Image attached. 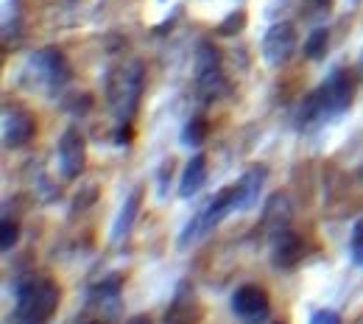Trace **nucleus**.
Masks as SVG:
<instances>
[{
	"instance_id": "nucleus-11",
	"label": "nucleus",
	"mask_w": 363,
	"mask_h": 324,
	"mask_svg": "<svg viewBox=\"0 0 363 324\" xmlns=\"http://www.w3.org/2000/svg\"><path fill=\"white\" fill-rule=\"evenodd\" d=\"M140 90H143V67L135 65L132 70L123 73V82L112 87V95L121 93V98H115V104H118V115H121V118H129V115L135 112V104H137V98H140Z\"/></svg>"
},
{
	"instance_id": "nucleus-21",
	"label": "nucleus",
	"mask_w": 363,
	"mask_h": 324,
	"mask_svg": "<svg viewBox=\"0 0 363 324\" xmlns=\"http://www.w3.org/2000/svg\"><path fill=\"white\" fill-rule=\"evenodd\" d=\"M311 324H344V322H341V316L335 311H316L311 316Z\"/></svg>"
},
{
	"instance_id": "nucleus-10",
	"label": "nucleus",
	"mask_w": 363,
	"mask_h": 324,
	"mask_svg": "<svg viewBox=\"0 0 363 324\" xmlns=\"http://www.w3.org/2000/svg\"><path fill=\"white\" fill-rule=\"evenodd\" d=\"M305 238L296 235V232H282L277 235V243H274V266L277 269H296L302 260H305Z\"/></svg>"
},
{
	"instance_id": "nucleus-22",
	"label": "nucleus",
	"mask_w": 363,
	"mask_h": 324,
	"mask_svg": "<svg viewBox=\"0 0 363 324\" xmlns=\"http://www.w3.org/2000/svg\"><path fill=\"white\" fill-rule=\"evenodd\" d=\"M129 140H132V132H129V126H121V132L115 135V143H118V145H123V143H129Z\"/></svg>"
},
{
	"instance_id": "nucleus-14",
	"label": "nucleus",
	"mask_w": 363,
	"mask_h": 324,
	"mask_svg": "<svg viewBox=\"0 0 363 324\" xmlns=\"http://www.w3.org/2000/svg\"><path fill=\"white\" fill-rule=\"evenodd\" d=\"M204 182H207V157H204V154H196V157L187 162L184 174H182L179 196H182V199L196 196V193L204 187Z\"/></svg>"
},
{
	"instance_id": "nucleus-7",
	"label": "nucleus",
	"mask_w": 363,
	"mask_h": 324,
	"mask_svg": "<svg viewBox=\"0 0 363 324\" xmlns=\"http://www.w3.org/2000/svg\"><path fill=\"white\" fill-rule=\"evenodd\" d=\"M37 132V121L28 109L23 106H6L3 109V140L9 148L26 145Z\"/></svg>"
},
{
	"instance_id": "nucleus-19",
	"label": "nucleus",
	"mask_w": 363,
	"mask_h": 324,
	"mask_svg": "<svg viewBox=\"0 0 363 324\" xmlns=\"http://www.w3.org/2000/svg\"><path fill=\"white\" fill-rule=\"evenodd\" d=\"M92 106V95L90 93H76L65 101V109L73 112V115H87Z\"/></svg>"
},
{
	"instance_id": "nucleus-1",
	"label": "nucleus",
	"mask_w": 363,
	"mask_h": 324,
	"mask_svg": "<svg viewBox=\"0 0 363 324\" xmlns=\"http://www.w3.org/2000/svg\"><path fill=\"white\" fill-rule=\"evenodd\" d=\"M59 285L48 277L26 279L17 285V305L14 322L17 324H45L53 319L59 308Z\"/></svg>"
},
{
	"instance_id": "nucleus-9",
	"label": "nucleus",
	"mask_w": 363,
	"mask_h": 324,
	"mask_svg": "<svg viewBox=\"0 0 363 324\" xmlns=\"http://www.w3.org/2000/svg\"><path fill=\"white\" fill-rule=\"evenodd\" d=\"M224 87L221 65H218V50L213 45H201L199 50V90L204 98H216Z\"/></svg>"
},
{
	"instance_id": "nucleus-13",
	"label": "nucleus",
	"mask_w": 363,
	"mask_h": 324,
	"mask_svg": "<svg viewBox=\"0 0 363 324\" xmlns=\"http://www.w3.org/2000/svg\"><path fill=\"white\" fill-rule=\"evenodd\" d=\"M140 204H143V187H135L126 196V201H123V207H121V213L115 218V227H112V240L115 243H121L132 232V227H135L137 221V213H140Z\"/></svg>"
},
{
	"instance_id": "nucleus-4",
	"label": "nucleus",
	"mask_w": 363,
	"mask_h": 324,
	"mask_svg": "<svg viewBox=\"0 0 363 324\" xmlns=\"http://www.w3.org/2000/svg\"><path fill=\"white\" fill-rule=\"evenodd\" d=\"M232 311L249 324H260L272 313V299L260 285H240L232 294Z\"/></svg>"
},
{
	"instance_id": "nucleus-6",
	"label": "nucleus",
	"mask_w": 363,
	"mask_h": 324,
	"mask_svg": "<svg viewBox=\"0 0 363 324\" xmlns=\"http://www.w3.org/2000/svg\"><path fill=\"white\" fill-rule=\"evenodd\" d=\"M31 67H37V70H40L43 82L48 84V93L62 90V87L67 84V79H70L67 59H65V53H62V50H56V48H45V50L34 53Z\"/></svg>"
},
{
	"instance_id": "nucleus-20",
	"label": "nucleus",
	"mask_w": 363,
	"mask_h": 324,
	"mask_svg": "<svg viewBox=\"0 0 363 324\" xmlns=\"http://www.w3.org/2000/svg\"><path fill=\"white\" fill-rule=\"evenodd\" d=\"M17 238H20L17 221L14 218H3V230H0V246H3V252H9L17 243Z\"/></svg>"
},
{
	"instance_id": "nucleus-23",
	"label": "nucleus",
	"mask_w": 363,
	"mask_h": 324,
	"mask_svg": "<svg viewBox=\"0 0 363 324\" xmlns=\"http://www.w3.org/2000/svg\"><path fill=\"white\" fill-rule=\"evenodd\" d=\"M126 324H154V322H151V316H148V313H137V316H132Z\"/></svg>"
},
{
	"instance_id": "nucleus-8",
	"label": "nucleus",
	"mask_w": 363,
	"mask_h": 324,
	"mask_svg": "<svg viewBox=\"0 0 363 324\" xmlns=\"http://www.w3.org/2000/svg\"><path fill=\"white\" fill-rule=\"evenodd\" d=\"M294 48H296V28L291 23H277L269 28V34L263 40V56H266L269 65L277 67V65L291 59Z\"/></svg>"
},
{
	"instance_id": "nucleus-17",
	"label": "nucleus",
	"mask_w": 363,
	"mask_h": 324,
	"mask_svg": "<svg viewBox=\"0 0 363 324\" xmlns=\"http://www.w3.org/2000/svg\"><path fill=\"white\" fill-rule=\"evenodd\" d=\"M350 255H352V263H355V266H363V218H358L355 227H352Z\"/></svg>"
},
{
	"instance_id": "nucleus-12",
	"label": "nucleus",
	"mask_w": 363,
	"mask_h": 324,
	"mask_svg": "<svg viewBox=\"0 0 363 324\" xmlns=\"http://www.w3.org/2000/svg\"><path fill=\"white\" fill-rule=\"evenodd\" d=\"M266 177H269V168H266V165H252V168L240 177V182L235 185V193H238L235 207H238V210H249V207L257 201L260 190L266 185Z\"/></svg>"
},
{
	"instance_id": "nucleus-5",
	"label": "nucleus",
	"mask_w": 363,
	"mask_h": 324,
	"mask_svg": "<svg viewBox=\"0 0 363 324\" xmlns=\"http://www.w3.org/2000/svg\"><path fill=\"white\" fill-rule=\"evenodd\" d=\"M87 165V143L79 129H67L59 140V168L67 179H76Z\"/></svg>"
},
{
	"instance_id": "nucleus-3",
	"label": "nucleus",
	"mask_w": 363,
	"mask_h": 324,
	"mask_svg": "<svg viewBox=\"0 0 363 324\" xmlns=\"http://www.w3.org/2000/svg\"><path fill=\"white\" fill-rule=\"evenodd\" d=\"M318 101H321V109H324V118H335L341 112L350 109L352 104V95H355V82H352V73L350 70H335L324 87L318 90Z\"/></svg>"
},
{
	"instance_id": "nucleus-2",
	"label": "nucleus",
	"mask_w": 363,
	"mask_h": 324,
	"mask_svg": "<svg viewBox=\"0 0 363 324\" xmlns=\"http://www.w3.org/2000/svg\"><path fill=\"white\" fill-rule=\"evenodd\" d=\"M235 201H238L235 185L221 187V190L213 196V201H210V204H207V207H204V210H201V213L187 224V230L182 232V246H187L190 240H196V238L207 235L213 227H218L232 210H238V207H235Z\"/></svg>"
},
{
	"instance_id": "nucleus-18",
	"label": "nucleus",
	"mask_w": 363,
	"mask_h": 324,
	"mask_svg": "<svg viewBox=\"0 0 363 324\" xmlns=\"http://www.w3.org/2000/svg\"><path fill=\"white\" fill-rule=\"evenodd\" d=\"M243 26H246V11H232L227 20L218 26V34L221 37H235L238 31H243Z\"/></svg>"
},
{
	"instance_id": "nucleus-16",
	"label": "nucleus",
	"mask_w": 363,
	"mask_h": 324,
	"mask_svg": "<svg viewBox=\"0 0 363 324\" xmlns=\"http://www.w3.org/2000/svg\"><path fill=\"white\" fill-rule=\"evenodd\" d=\"M327 45H330V31H327V28H316V31L311 34V40L305 43V53H308L311 59H321V56L327 53Z\"/></svg>"
},
{
	"instance_id": "nucleus-24",
	"label": "nucleus",
	"mask_w": 363,
	"mask_h": 324,
	"mask_svg": "<svg viewBox=\"0 0 363 324\" xmlns=\"http://www.w3.org/2000/svg\"><path fill=\"white\" fill-rule=\"evenodd\" d=\"M90 324H104V322H90Z\"/></svg>"
},
{
	"instance_id": "nucleus-15",
	"label": "nucleus",
	"mask_w": 363,
	"mask_h": 324,
	"mask_svg": "<svg viewBox=\"0 0 363 324\" xmlns=\"http://www.w3.org/2000/svg\"><path fill=\"white\" fill-rule=\"evenodd\" d=\"M204 140H207V121H204V118L187 121V126H184V132H182V143L190 145V148H199Z\"/></svg>"
},
{
	"instance_id": "nucleus-25",
	"label": "nucleus",
	"mask_w": 363,
	"mask_h": 324,
	"mask_svg": "<svg viewBox=\"0 0 363 324\" xmlns=\"http://www.w3.org/2000/svg\"><path fill=\"white\" fill-rule=\"evenodd\" d=\"M277 324H282V322H277Z\"/></svg>"
}]
</instances>
